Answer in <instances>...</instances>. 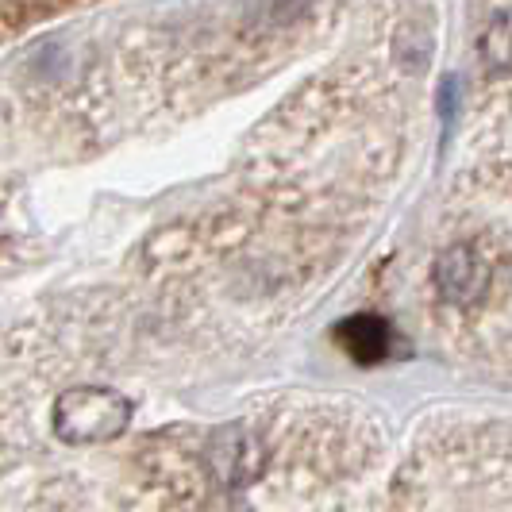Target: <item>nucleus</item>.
I'll return each mask as SVG.
<instances>
[{"mask_svg":"<svg viewBox=\"0 0 512 512\" xmlns=\"http://www.w3.org/2000/svg\"><path fill=\"white\" fill-rule=\"evenodd\" d=\"M54 436L89 447V443H108V439L124 436L131 424V401L116 389L104 385H74L66 393H58L51 409Z\"/></svg>","mask_w":512,"mask_h":512,"instance_id":"1","label":"nucleus"},{"mask_svg":"<svg viewBox=\"0 0 512 512\" xmlns=\"http://www.w3.org/2000/svg\"><path fill=\"white\" fill-rule=\"evenodd\" d=\"M201 462H205V474L220 489H247L266 474L270 451L258 439L255 428H247V424H224V428H216L208 436Z\"/></svg>","mask_w":512,"mask_h":512,"instance_id":"2","label":"nucleus"},{"mask_svg":"<svg viewBox=\"0 0 512 512\" xmlns=\"http://www.w3.org/2000/svg\"><path fill=\"white\" fill-rule=\"evenodd\" d=\"M432 282H436L439 297L447 305H474L482 301L489 289V266L486 258L478 255L474 247L455 243L436 258V270H432Z\"/></svg>","mask_w":512,"mask_h":512,"instance_id":"3","label":"nucleus"},{"mask_svg":"<svg viewBox=\"0 0 512 512\" xmlns=\"http://www.w3.org/2000/svg\"><path fill=\"white\" fill-rule=\"evenodd\" d=\"M335 343L343 347V355L355 362V366H378L393 355V328L385 324L382 316H347L339 328H335Z\"/></svg>","mask_w":512,"mask_h":512,"instance_id":"4","label":"nucleus"},{"mask_svg":"<svg viewBox=\"0 0 512 512\" xmlns=\"http://www.w3.org/2000/svg\"><path fill=\"white\" fill-rule=\"evenodd\" d=\"M482 54H486L489 66L512 74V8L509 12H497L489 27L482 31Z\"/></svg>","mask_w":512,"mask_h":512,"instance_id":"5","label":"nucleus"}]
</instances>
